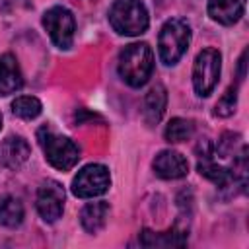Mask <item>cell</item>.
Returning <instances> with one entry per match:
<instances>
[{
  "label": "cell",
  "instance_id": "cell-15",
  "mask_svg": "<svg viewBox=\"0 0 249 249\" xmlns=\"http://www.w3.org/2000/svg\"><path fill=\"white\" fill-rule=\"evenodd\" d=\"M109 216V204L105 200H97V202H88L82 212H80V224L88 233H97Z\"/></svg>",
  "mask_w": 249,
  "mask_h": 249
},
{
  "label": "cell",
  "instance_id": "cell-4",
  "mask_svg": "<svg viewBox=\"0 0 249 249\" xmlns=\"http://www.w3.org/2000/svg\"><path fill=\"white\" fill-rule=\"evenodd\" d=\"M37 140H39V146L43 148L45 160L54 169L68 171V169H72L78 163L80 150H78V146L70 138L53 132L49 126H41L37 130Z\"/></svg>",
  "mask_w": 249,
  "mask_h": 249
},
{
  "label": "cell",
  "instance_id": "cell-7",
  "mask_svg": "<svg viewBox=\"0 0 249 249\" xmlns=\"http://www.w3.org/2000/svg\"><path fill=\"white\" fill-rule=\"evenodd\" d=\"M111 185L109 169L101 163H89L78 171L72 181V193L78 198H93L103 195Z\"/></svg>",
  "mask_w": 249,
  "mask_h": 249
},
{
  "label": "cell",
  "instance_id": "cell-2",
  "mask_svg": "<svg viewBox=\"0 0 249 249\" xmlns=\"http://www.w3.org/2000/svg\"><path fill=\"white\" fill-rule=\"evenodd\" d=\"M109 23L119 35L136 37L148 29L150 16L142 0H115L109 8Z\"/></svg>",
  "mask_w": 249,
  "mask_h": 249
},
{
  "label": "cell",
  "instance_id": "cell-5",
  "mask_svg": "<svg viewBox=\"0 0 249 249\" xmlns=\"http://www.w3.org/2000/svg\"><path fill=\"white\" fill-rule=\"evenodd\" d=\"M220 70H222V54L218 53V49H202L193 64V86L196 95L206 97L212 93V89L218 84L220 78Z\"/></svg>",
  "mask_w": 249,
  "mask_h": 249
},
{
  "label": "cell",
  "instance_id": "cell-13",
  "mask_svg": "<svg viewBox=\"0 0 249 249\" xmlns=\"http://www.w3.org/2000/svg\"><path fill=\"white\" fill-rule=\"evenodd\" d=\"M138 241L144 247H181L187 243V230H179L177 226L163 233L142 230V233L138 235Z\"/></svg>",
  "mask_w": 249,
  "mask_h": 249
},
{
  "label": "cell",
  "instance_id": "cell-3",
  "mask_svg": "<svg viewBox=\"0 0 249 249\" xmlns=\"http://www.w3.org/2000/svg\"><path fill=\"white\" fill-rule=\"evenodd\" d=\"M191 43V27L185 19L173 18L167 19L158 35V53L160 60L165 66H173L179 62V58L185 54L187 47Z\"/></svg>",
  "mask_w": 249,
  "mask_h": 249
},
{
  "label": "cell",
  "instance_id": "cell-9",
  "mask_svg": "<svg viewBox=\"0 0 249 249\" xmlns=\"http://www.w3.org/2000/svg\"><path fill=\"white\" fill-rule=\"evenodd\" d=\"M154 173L161 179H181L189 173V161L175 150H161L152 161Z\"/></svg>",
  "mask_w": 249,
  "mask_h": 249
},
{
  "label": "cell",
  "instance_id": "cell-11",
  "mask_svg": "<svg viewBox=\"0 0 249 249\" xmlns=\"http://www.w3.org/2000/svg\"><path fill=\"white\" fill-rule=\"evenodd\" d=\"M23 86V76L14 54H0V95H10L19 91Z\"/></svg>",
  "mask_w": 249,
  "mask_h": 249
},
{
  "label": "cell",
  "instance_id": "cell-21",
  "mask_svg": "<svg viewBox=\"0 0 249 249\" xmlns=\"http://www.w3.org/2000/svg\"><path fill=\"white\" fill-rule=\"evenodd\" d=\"M237 138H239V134L224 132L222 138L218 140V152H220L222 156H231V154H233V144H235Z\"/></svg>",
  "mask_w": 249,
  "mask_h": 249
},
{
  "label": "cell",
  "instance_id": "cell-8",
  "mask_svg": "<svg viewBox=\"0 0 249 249\" xmlns=\"http://www.w3.org/2000/svg\"><path fill=\"white\" fill-rule=\"evenodd\" d=\"M35 206H37L39 216L45 222H56L62 216V210H64V189H62V185L56 183V181H45L37 191Z\"/></svg>",
  "mask_w": 249,
  "mask_h": 249
},
{
  "label": "cell",
  "instance_id": "cell-22",
  "mask_svg": "<svg viewBox=\"0 0 249 249\" xmlns=\"http://www.w3.org/2000/svg\"><path fill=\"white\" fill-rule=\"evenodd\" d=\"M245 58H247V51H243L241 53V56H239V80H243L245 78Z\"/></svg>",
  "mask_w": 249,
  "mask_h": 249
},
{
  "label": "cell",
  "instance_id": "cell-6",
  "mask_svg": "<svg viewBox=\"0 0 249 249\" xmlns=\"http://www.w3.org/2000/svg\"><path fill=\"white\" fill-rule=\"evenodd\" d=\"M43 27L47 29L51 41L58 49H68L74 41L76 21L68 8L64 6H53L43 14Z\"/></svg>",
  "mask_w": 249,
  "mask_h": 249
},
{
  "label": "cell",
  "instance_id": "cell-23",
  "mask_svg": "<svg viewBox=\"0 0 249 249\" xmlns=\"http://www.w3.org/2000/svg\"><path fill=\"white\" fill-rule=\"evenodd\" d=\"M0 128H2V115H0Z\"/></svg>",
  "mask_w": 249,
  "mask_h": 249
},
{
  "label": "cell",
  "instance_id": "cell-17",
  "mask_svg": "<svg viewBox=\"0 0 249 249\" xmlns=\"http://www.w3.org/2000/svg\"><path fill=\"white\" fill-rule=\"evenodd\" d=\"M23 216H25V210L19 198L10 195L0 198V226L18 228L23 222Z\"/></svg>",
  "mask_w": 249,
  "mask_h": 249
},
{
  "label": "cell",
  "instance_id": "cell-12",
  "mask_svg": "<svg viewBox=\"0 0 249 249\" xmlns=\"http://www.w3.org/2000/svg\"><path fill=\"white\" fill-rule=\"evenodd\" d=\"M245 12V0H210L208 16L222 25H233Z\"/></svg>",
  "mask_w": 249,
  "mask_h": 249
},
{
  "label": "cell",
  "instance_id": "cell-18",
  "mask_svg": "<svg viewBox=\"0 0 249 249\" xmlns=\"http://www.w3.org/2000/svg\"><path fill=\"white\" fill-rule=\"evenodd\" d=\"M195 132V124L193 121L189 119H181V117H175L167 123L165 130H163V136L167 142L171 144H177V142H183V140H189Z\"/></svg>",
  "mask_w": 249,
  "mask_h": 249
},
{
  "label": "cell",
  "instance_id": "cell-16",
  "mask_svg": "<svg viewBox=\"0 0 249 249\" xmlns=\"http://www.w3.org/2000/svg\"><path fill=\"white\" fill-rule=\"evenodd\" d=\"M196 169L202 177H206L208 181H212L218 187H228L235 181V173L224 165H218L212 158H198Z\"/></svg>",
  "mask_w": 249,
  "mask_h": 249
},
{
  "label": "cell",
  "instance_id": "cell-14",
  "mask_svg": "<svg viewBox=\"0 0 249 249\" xmlns=\"http://www.w3.org/2000/svg\"><path fill=\"white\" fill-rule=\"evenodd\" d=\"M165 105H167V91L163 86H154L146 97H144V109H142V115H144V121L148 126H154L161 121L163 117V111H165Z\"/></svg>",
  "mask_w": 249,
  "mask_h": 249
},
{
  "label": "cell",
  "instance_id": "cell-19",
  "mask_svg": "<svg viewBox=\"0 0 249 249\" xmlns=\"http://www.w3.org/2000/svg\"><path fill=\"white\" fill-rule=\"evenodd\" d=\"M41 111H43V105L33 95H19L12 101V113L19 119H25V121L37 119L41 115Z\"/></svg>",
  "mask_w": 249,
  "mask_h": 249
},
{
  "label": "cell",
  "instance_id": "cell-1",
  "mask_svg": "<svg viewBox=\"0 0 249 249\" xmlns=\"http://www.w3.org/2000/svg\"><path fill=\"white\" fill-rule=\"evenodd\" d=\"M119 76L130 88H142L154 72V53L148 43H130L126 45L117 62Z\"/></svg>",
  "mask_w": 249,
  "mask_h": 249
},
{
  "label": "cell",
  "instance_id": "cell-20",
  "mask_svg": "<svg viewBox=\"0 0 249 249\" xmlns=\"http://www.w3.org/2000/svg\"><path fill=\"white\" fill-rule=\"evenodd\" d=\"M235 105H237V88L230 86L226 89V93L218 99V103L214 107V115L216 117H230L235 111Z\"/></svg>",
  "mask_w": 249,
  "mask_h": 249
},
{
  "label": "cell",
  "instance_id": "cell-10",
  "mask_svg": "<svg viewBox=\"0 0 249 249\" xmlns=\"http://www.w3.org/2000/svg\"><path fill=\"white\" fill-rule=\"evenodd\" d=\"M31 154V148L21 136H8L0 144V163L8 169H19Z\"/></svg>",
  "mask_w": 249,
  "mask_h": 249
}]
</instances>
